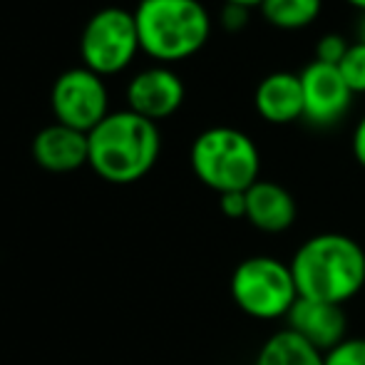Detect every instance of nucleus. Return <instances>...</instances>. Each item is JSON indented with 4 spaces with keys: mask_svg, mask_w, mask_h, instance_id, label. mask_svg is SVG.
<instances>
[{
    "mask_svg": "<svg viewBox=\"0 0 365 365\" xmlns=\"http://www.w3.org/2000/svg\"><path fill=\"white\" fill-rule=\"evenodd\" d=\"M125 95L127 110L159 125L162 120H169L179 112L187 97V87L177 70H172V65L154 63L130 77Z\"/></svg>",
    "mask_w": 365,
    "mask_h": 365,
    "instance_id": "1a4fd4ad",
    "label": "nucleus"
},
{
    "mask_svg": "<svg viewBox=\"0 0 365 365\" xmlns=\"http://www.w3.org/2000/svg\"><path fill=\"white\" fill-rule=\"evenodd\" d=\"M87 140V167L110 184H135L145 179L162 154L159 125L132 110L110 112Z\"/></svg>",
    "mask_w": 365,
    "mask_h": 365,
    "instance_id": "f03ea898",
    "label": "nucleus"
},
{
    "mask_svg": "<svg viewBox=\"0 0 365 365\" xmlns=\"http://www.w3.org/2000/svg\"><path fill=\"white\" fill-rule=\"evenodd\" d=\"M286 323H289L286 326L289 331L311 343L323 356L348 338V316L343 306H336V303L298 298L286 316Z\"/></svg>",
    "mask_w": 365,
    "mask_h": 365,
    "instance_id": "9d476101",
    "label": "nucleus"
},
{
    "mask_svg": "<svg viewBox=\"0 0 365 365\" xmlns=\"http://www.w3.org/2000/svg\"><path fill=\"white\" fill-rule=\"evenodd\" d=\"M224 3H234V5H244V8H261L264 0H224Z\"/></svg>",
    "mask_w": 365,
    "mask_h": 365,
    "instance_id": "4be33fe9",
    "label": "nucleus"
},
{
    "mask_svg": "<svg viewBox=\"0 0 365 365\" xmlns=\"http://www.w3.org/2000/svg\"><path fill=\"white\" fill-rule=\"evenodd\" d=\"M358 40L365 43V13L361 15V23H358Z\"/></svg>",
    "mask_w": 365,
    "mask_h": 365,
    "instance_id": "5701e85b",
    "label": "nucleus"
},
{
    "mask_svg": "<svg viewBox=\"0 0 365 365\" xmlns=\"http://www.w3.org/2000/svg\"><path fill=\"white\" fill-rule=\"evenodd\" d=\"M254 110L269 125H291L303 120V87L298 73L276 70L254 90Z\"/></svg>",
    "mask_w": 365,
    "mask_h": 365,
    "instance_id": "f8f14e48",
    "label": "nucleus"
},
{
    "mask_svg": "<svg viewBox=\"0 0 365 365\" xmlns=\"http://www.w3.org/2000/svg\"><path fill=\"white\" fill-rule=\"evenodd\" d=\"M189 164L199 182L217 194L246 192L259 182L261 152L256 142L236 127H209L189 149Z\"/></svg>",
    "mask_w": 365,
    "mask_h": 365,
    "instance_id": "20e7f679",
    "label": "nucleus"
},
{
    "mask_svg": "<svg viewBox=\"0 0 365 365\" xmlns=\"http://www.w3.org/2000/svg\"><path fill=\"white\" fill-rule=\"evenodd\" d=\"M142 53L159 65H174L202 53L214 20L202 0H140L135 8Z\"/></svg>",
    "mask_w": 365,
    "mask_h": 365,
    "instance_id": "7ed1b4c3",
    "label": "nucleus"
},
{
    "mask_svg": "<svg viewBox=\"0 0 365 365\" xmlns=\"http://www.w3.org/2000/svg\"><path fill=\"white\" fill-rule=\"evenodd\" d=\"M254 365H326V356L289 328L266 338Z\"/></svg>",
    "mask_w": 365,
    "mask_h": 365,
    "instance_id": "4468645a",
    "label": "nucleus"
},
{
    "mask_svg": "<svg viewBox=\"0 0 365 365\" xmlns=\"http://www.w3.org/2000/svg\"><path fill=\"white\" fill-rule=\"evenodd\" d=\"M348 48H351V43H348L346 38H343L341 33H326L323 38H318L316 43V50H313V55L318 60V63H326V65H341L343 55L348 53Z\"/></svg>",
    "mask_w": 365,
    "mask_h": 365,
    "instance_id": "f3484780",
    "label": "nucleus"
},
{
    "mask_svg": "<svg viewBox=\"0 0 365 365\" xmlns=\"http://www.w3.org/2000/svg\"><path fill=\"white\" fill-rule=\"evenodd\" d=\"M351 8H356V10H361V13H365V0H346Z\"/></svg>",
    "mask_w": 365,
    "mask_h": 365,
    "instance_id": "b1692460",
    "label": "nucleus"
},
{
    "mask_svg": "<svg viewBox=\"0 0 365 365\" xmlns=\"http://www.w3.org/2000/svg\"><path fill=\"white\" fill-rule=\"evenodd\" d=\"M289 264L301 298L343 306L365 289V249L348 234L311 236Z\"/></svg>",
    "mask_w": 365,
    "mask_h": 365,
    "instance_id": "f257e3e1",
    "label": "nucleus"
},
{
    "mask_svg": "<svg viewBox=\"0 0 365 365\" xmlns=\"http://www.w3.org/2000/svg\"><path fill=\"white\" fill-rule=\"evenodd\" d=\"M231 298L246 316L256 321H279L298 301L291 264L276 256H249L231 274Z\"/></svg>",
    "mask_w": 365,
    "mask_h": 365,
    "instance_id": "39448f33",
    "label": "nucleus"
},
{
    "mask_svg": "<svg viewBox=\"0 0 365 365\" xmlns=\"http://www.w3.org/2000/svg\"><path fill=\"white\" fill-rule=\"evenodd\" d=\"M137 53H142V45L135 10L107 5L87 18L80 33V55L85 68L102 77L120 75L135 63Z\"/></svg>",
    "mask_w": 365,
    "mask_h": 365,
    "instance_id": "423d86ee",
    "label": "nucleus"
},
{
    "mask_svg": "<svg viewBox=\"0 0 365 365\" xmlns=\"http://www.w3.org/2000/svg\"><path fill=\"white\" fill-rule=\"evenodd\" d=\"M50 107L55 122L90 135L112 112L105 77L92 73L85 65L63 70L50 90Z\"/></svg>",
    "mask_w": 365,
    "mask_h": 365,
    "instance_id": "0eeeda50",
    "label": "nucleus"
},
{
    "mask_svg": "<svg viewBox=\"0 0 365 365\" xmlns=\"http://www.w3.org/2000/svg\"><path fill=\"white\" fill-rule=\"evenodd\" d=\"M303 87V120L313 127H333L348 115L353 92L336 65L311 60L298 73Z\"/></svg>",
    "mask_w": 365,
    "mask_h": 365,
    "instance_id": "6e6552de",
    "label": "nucleus"
},
{
    "mask_svg": "<svg viewBox=\"0 0 365 365\" xmlns=\"http://www.w3.org/2000/svg\"><path fill=\"white\" fill-rule=\"evenodd\" d=\"M30 152L35 164L45 172L70 174L90 162V140H87V132L53 122L33 137Z\"/></svg>",
    "mask_w": 365,
    "mask_h": 365,
    "instance_id": "9b49d317",
    "label": "nucleus"
},
{
    "mask_svg": "<svg viewBox=\"0 0 365 365\" xmlns=\"http://www.w3.org/2000/svg\"><path fill=\"white\" fill-rule=\"evenodd\" d=\"M351 152H353V159L365 169V115L358 120L356 130H353V137H351Z\"/></svg>",
    "mask_w": 365,
    "mask_h": 365,
    "instance_id": "412c9836",
    "label": "nucleus"
},
{
    "mask_svg": "<svg viewBox=\"0 0 365 365\" xmlns=\"http://www.w3.org/2000/svg\"><path fill=\"white\" fill-rule=\"evenodd\" d=\"M326 365H365V338H346L326 353Z\"/></svg>",
    "mask_w": 365,
    "mask_h": 365,
    "instance_id": "a211bd4d",
    "label": "nucleus"
},
{
    "mask_svg": "<svg viewBox=\"0 0 365 365\" xmlns=\"http://www.w3.org/2000/svg\"><path fill=\"white\" fill-rule=\"evenodd\" d=\"M296 199L284 184L259 179L246 189V221L264 234H284L296 221Z\"/></svg>",
    "mask_w": 365,
    "mask_h": 365,
    "instance_id": "ddd939ff",
    "label": "nucleus"
},
{
    "mask_svg": "<svg viewBox=\"0 0 365 365\" xmlns=\"http://www.w3.org/2000/svg\"><path fill=\"white\" fill-rule=\"evenodd\" d=\"M323 0H264L261 15L279 30H303L318 20Z\"/></svg>",
    "mask_w": 365,
    "mask_h": 365,
    "instance_id": "2eb2a0df",
    "label": "nucleus"
},
{
    "mask_svg": "<svg viewBox=\"0 0 365 365\" xmlns=\"http://www.w3.org/2000/svg\"><path fill=\"white\" fill-rule=\"evenodd\" d=\"M219 209L226 219H246V192L219 194Z\"/></svg>",
    "mask_w": 365,
    "mask_h": 365,
    "instance_id": "aec40b11",
    "label": "nucleus"
},
{
    "mask_svg": "<svg viewBox=\"0 0 365 365\" xmlns=\"http://www.w3.org/2000/svg\"><path fill=\"white\" fill-rule=\"evenodd\" d=\"M338 70H341L343 80L351 87L353 95H365V43H361V40L351 43Z\"/></svg>",
    "mask_w": 365,
    "mask_h": 365,
    "instance_id": "dca6fc26",
    "label": "nucleus"
},
{
    "mask_svg": "<svg viewBox=\"0 0 365 365\" xmlns=\"http://www.w3.org/2000/svg\"><path fill=\"white\" fill-rule=\"evenodd\" d=\"M251 23V10L244 5H234V3H224L219 10V25L226 33L236 35Z\"/></svg>",
    "mask_w": 365,
    "mask_h": 365,
    "instance_id": "6ab92c4d",
    "label": "nucleus"
}]
</instances>
